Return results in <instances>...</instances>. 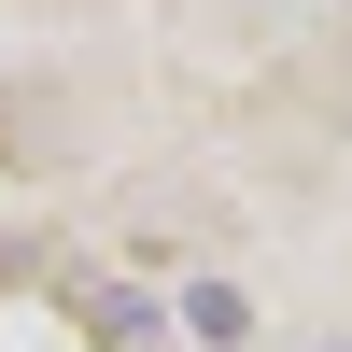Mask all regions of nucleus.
<instances>
[{
    "label": "nucleus",
    "mask_w": 352,
    "mask_h": 352,
    "mask_svg": "<svg viewBox=\"0 0 352 352\" xmlns=\"http://www.w3.org/2000/svg\"><path fill=\"white\" fill-rule=\"evenodd\" d=\"M184 324H197V338H240L254 310H240V282H197V296H184Z\"/></svg>",
    "instance_id": "1"
}]
</instances>
